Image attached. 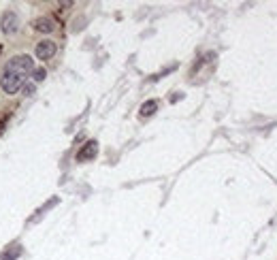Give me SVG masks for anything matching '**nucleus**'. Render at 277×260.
I'll list each match as a JSON object with an SVG mask.
<instances>
[{"instance_id": "1", "label": "nucleus", "mask_w": 277, "mask_h": 260, "mask_svg": "<svg viewBox=\"0 0 277 260\" xmlns=\"http://www.w3.org/2000/svg\"><path fill=\"white\" fill-rule=\"evenodd\" d=\"M4 70L17 73V75H21L23 79H26V75L34 70V62H32V58H30V56H26V53H23V56H13L9 62H6Z\"/></svg>"}, {"instance_id": "2", "label": "nucleus", "mask_w": 277, "mask_h": 260, "mask_svg": "<svg viewBox=\"0 0 277 260\" xmlns=\"http://www.w3.org/2000/svg\"><path fill=\"white\" fill-rule=\"evenodd\" d=\"M0 85H2V90L6 94H15L23 85V77L17 73H11V70H4L2 79H0Z\"/></svg>"}, {"instance_id": "3", "label": "nucleus", "mask_w": 277, "mask_h": 260, "mask_svg": "<svg viewBox=\"0 0 277 260\" xmlns=\"http://www.w3.org/2000/svg\"><path fill=\"white\" fill-rule=\"evenodd\" d=\"M0 28H2L4 34H15L19 30V17L15 11H6L0 19Z\"/></svg>"}, {"instance_id": "4", "label": "nucleus", "mask_w": 277, "mask_h": 260, "mask_svg": "<svg viewBox=\"0 0 277 260\" xmlns=\"http://www.w3.org/2000/svg\"><path fill=\"white\" fill-rule=\"evenodd\" d=\"M96 154H98V143L96 141H88L81 149H79V154H77V160L79 162H88L92 158H96Z\"/></svg>"}, {"instance_id": "5", "label": "nucleus", "mask_w": 277, "mask_h": 260, "mask_svg": "<svg viewBox=\"0 0 277 260\" xmlns=\"http://www.w3.org/2000/svg\"><path fill=\"white\" fill-rule=\"evenodd\" d=\"M55 53V43L53 41H41L36 45V58L38 60H49Z\"/></svg>"}, {"instance_id": "6", "label": "nucleus", "mask_w": 277, "mask_h": 260, "mask_svg": "<svg viewBox=\"0 0 277 260\" xmlns=\"http://www.w3.org/2000/svg\"><path fill=\"white\" fill-rule=\"evenodd\" d=\"M34 30L49 34V32H53V30H55V21L51 17H38V19H34Z\"/></svg>"}, {"instance_id": "7", "label": "nucleus", "mask_w": 277, "mask_h": 260, "mask_svg": "<svg viewBox=\"0 0 277 260\" xmlns=\"http://www.w3.org/2000/svg\"><path fill=\"white\" fill-rule=\"evenodd\" d=\"M21 254V246L19 243H13L11 248H6L2 254H0V260H17Z\"/></svg>"}, {"instance_id": "8", "label": "nucleus", "mask_w": 277, "mask_h": 260, "mask_svg": "<svg viewBox=\"0 0 277 260\" xmlns=\"http://www.w3.org/2000/svg\"><path fill=\"white\" fill-rule=\"evenodd\" d=\"M158 109V102L156 100H147L143 107H141V117H147V115H154Z\"/></svg>"}, {"instance_id": "9", "label": "nucleus", "mask_w": 277, "mask_h": 260, "mask_svg": "<svg viewBox=\"0 0 277 260\" xmlns=\"http://www.w3.org/2000/svg\"><path fill=\"white\" fill-rule=\"evenodd\" d=\"M32 77H34V81H43L45 77H47V70L45 68H34L32 70Z\"/></svg>"}, {"instance_id": "10", "label": "nucleus", "mask_w": 277, "mask_h": 260, "mask_svg": "<svg viewBox=\"0 0 277 260\" xmlns=\"http://www.w3.org/2000/svg\"><path fill=\"white\" fill-rule=\"evenodd\" d=\"M23 90H26V96H32V92H34V85H26V88H23Z\"/></svg>"}]
</instances>
